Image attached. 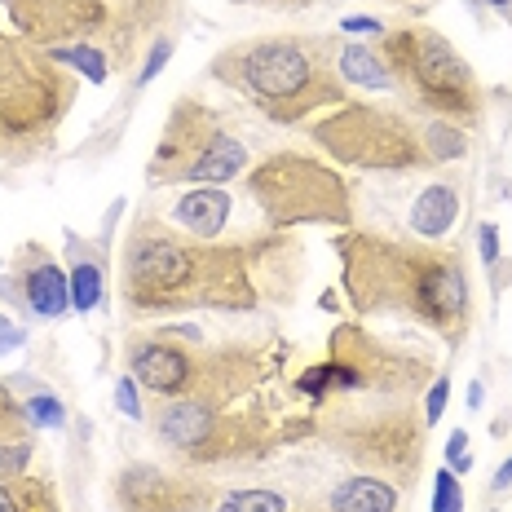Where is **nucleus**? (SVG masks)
Wrapping results in <instances>:
<instances>
[{
    "label": "nucleus",
    "mask_w": 512,
    "mask_h": 512,
    "mask_svg": "<svg viewBox=\"0 0 512 512\" xmlns=\"http://www.w3.org/2000/svg\"><path fill=\"white\" fill-rule=\"evenodd\" d=\"M468 407H482V384L473 380V389H468Z\"/></svg>",
    "instance_id": "obj_38"
},
{
    "label": "nucleus",
    "mask_w": 512,
    "mask_h": 512,
    "mask_svg": "<svg viewBox=\"0 0 512 512\" xmlns=\"http://www.w3.org/2000/svg\"><path fill=\"white\" fill-rule=\"evenodd\" d=\"M301 512H332V508H301Z\"/></svg>",
    "instance_id": "obj_40"
},
{
    "label": "nucleus",
    "mask_w": 512,
    "mask_h": 512,
    "mask_svg": "<svg viewBox=\"0 0 512 512\" xmlns=\"http://www.w3.org/2000/svg\"><path fill=\"white\" fill-rule=\"evenodd\" d=\"M31 411L23 407V402L14 398V389H9L5 380H0V446H14V442H27L31 433Z\"/></svg>",
    "instance_id": "obj_21"
},
{
    "label": "nucleus",
    "mask_w": 512,
    "mask_h": 512,
    "mask_svg": "<svg viewBox=\"0 0 512 512\" xmlns=\"http://www.w3.org/2000/svg\"><path fill=\"white\" fill-rule=\"evenodd\" d=\"M23 340H27L23 327H18L14 318H5V314H0V354H9V349H18V345H23Z\"/></svg>",
    "instance_id": "obj_33"
},
{
    "label": "nucleus",
    "mask_w": 512,
    "mask_h": 512,
    "mask_svg": "<svg viewBox=\"0 0 512 512\" xmlns=\"http://www.w3.org/2000/svg\"><path fill=\"white\" fill-rule=\"evenodd\" d=\"M490 486H495V490H508V486H512V460H508L504 468H499V473H495V482H490Z\"/></svg>",
    "instance_id": "obj_37"
},
{
    "label": "nucleus",
    "mask_w": 512,
    "mask_h": 512,
    "mask_svg": "<svg viewBox=\"0 0 512 512\" xmlns=\"http://www.w3.org/2000/svg\"><path fill=\"white\" fill-rule=\"evenodd\" d=\"M464 508V490L455 482L451 468H437L433 473V512H460Z\"/></svg>",
    "instance_id": "obj_26"
},
{
    "label": "nucleus",
    "mask_w": 512,
    "mask_h": 512,
    "mask_svg": "<svg viewBox=\"0 0 512 512\" xmlns=\"http://www.w3.org/2000/svg\"><path fill=\"white\" fill-rule=\"evenodd\" d=\"M0 512H62L49 477H0Z\"/></svg>",
    "instance_id": "obj_20"
},
{
    "label": "nucleus",
    "mask_w": 512,
    "mask_h": 512,
    "mask_svg": "<svg viewBox=\"0 0 512 512\" xmlns=\"http://www.w3.org/2000/svg\"><path fill=\"white\" fill-rule=\"evenodd\" d=\"M9 23L40 49L89 45L111 31V0H0Z\"/></svg>",
    "instance_id": "obj_13"
},
{
    "label": "nucleus",
    "mask_w": 512,
    "mask_h": 512,
    "mask_svg": "<svg viewBox=\"0 0 512 512\" xmlns=\"http://www.w3.org/2000/svg\"><path fill=\"white\" fill-rule=\"evenodd\" d=\"M115 398H120V411L133 415V420H142V402H137V380L124 376L120 384H115Z\"/></svg>",
    "instance_id": "obj_31"
},
{
    "label": "nucleus",
    "mask_w": 512,
    "mask_h": 512,
    "mask_svg": "<svg viewBox=\"0 0 512 512\" xmlns=\"http://www.w3.org/2000/svg\"><path fill=\"white\" fill-rule=\"evenodd\" d=\"M380 58L393 76V89L407 93L415 111L460 128L482 124L486 89L477 80V71L468 67V58H460V49L442 31L424 23L393 27L380 36Z\"/></svg>",
    "instance_id": "obj_6"
},
{
    "label": "nucleus",
    "mask_w": 512,
    "mask_h": 512,
    "mask_svg": "<svg viewBox=\"0 0 512 512\" xmlns=\"http://www.w3.org/2000/svg\"><path fill=\"white\" fill-rule=\"evenodd\" d=\"M217 512H287V499L279 490H230Z\"/></svg>",
    "instance_id": "obj_25"
},
{
    "label": "nucleus",
    "mask_w": 512,
    "mask_h": 512,
    "mask_svg": "<svg viewBox=\"0 0 512 512\" xmlns=\"http://www.w3.org/2000/svg\"><path fill=\"white\" fill-rule=\"evenodd\" d=\"M424 146H429L433 164H446V159H460L468 151V137H464L460 124L429 120V124H424Z\"/></svg>",
    "instance_id": "obj_23"
},
{
    "label": "nucleus",
    "mask_w": 512,
    "mask_h": 512,
    "mask_svg": "<svg viewBox=\"0 0 512 512\" xmlns=\"http://www.w3.org/2000/svg\"><path fill=\"white\" fill-rule=\"evenodd\" d=\"M336 40L323 36H256L226 45L208 62V76L243 93L274 124H301L305 115L349 102L336 71Z\"/></svg>",
    "instance_id": "obj_3"
},
{
    "label": "nucleus",
    "mask_w": 512,
    "mask_h": 512,
    "mask_svg": "<svg viewBox=\"0 0 512 512\" xmlns=\"http://www.w3.org/2000/svg\"><path fill=\"white\" fill-rule=\"evenodd\" d=\"M230 5H261V9H279V14H292V9H309L314 0H230Z\"/></svg>",
    "instance_id": "obj_34"
},
{
    "label": "nucleus",
    "mask_w": 512,
    "mask_h": 512,
    "mask_svg": "<svg viewBox=\"0 0 512 512\" xmlns=\"http://www.w3.org/2000/svg\"><path fill=\"white\" fill-rule=\"evenodd\" d=\"M67 283H71V305H76L80 314H89V309L102 301V265L93 261V256H80Z\"/></svg>",
    "instance_id": "obj_22"
},
{
    "label": "nucleus",
    "mask_w": 512,
    "mask_h": 512,
    "mask_svg": "<svg viewBox=\"0 0 512 512\" xmlns=\"http://www.w3.org/2000/svg\"><path fill=\"white\" fill-rule=\"evenodd\" d=\"M433 380L429 358L407 354V349L389 345L376 332L358 323H340L327 345V358L314 362L301 380L296 393L323 402L332 393H398V398H415L424 384Z\"/></svg>",
    "instance_id": "obj_9"
},
{
    "label": "nucleus",
    "mask_w": 512,
    "mask_h": 512,
    "mask_svg": "<svg viewBox=\"0 0 512 512\" xmlns=\"http://www.w3.org/2000/svg\"><path fill=\"white\" fill-rule=\"evenodd\" d=\"M336 71L345 84H362V89H393V76L389 67H384L380 49L371 45H358V40H340V53H336Z\"/></svg>",
    "instance_id": "obj_19"
},
{
    "label": "nucleus",
    "mask_w": 512,
    "mask_h": 512,
    "mask_svg": "<svg viewBox=\"0 0 512 512\" xmlns=\"http://www.w3.org/2000/svg\"><path fill=\"white\" fill-rule=\"evenodd\" d=\"M446 398H451V380H446V376H437V380L429 384V393H424V420H429V424L442 420Z\"/></svg>",
    "instance_id": "obj_28"
},
{
    "label": "nucleus",
    "mask_w": 512,
    "mask_h": 512,
    "mask_svg": "<svg viewBox=\"0 0 512 512\" xmlns=\"http://www.w3.org/2000/svg\"><path fill=\"white\" fill-rule=\"evenodd\" d=\"M248 168V151L243 142L221 124V115L199 98H177L168 111L159 142L146 164V177L155 186H181V181H217L226 186Z\"/></svg>",
    "instance_id": "obj_11"
},
{
    "label": "nucleus",
    "mask_w": 512,
    "mask_h": 512,
    "mask_svg": "<svg viewBox=\"0 0 512 512\" xmlns=\"http://www.w3.org/2000/svg\"><path fill=\"white\" fill-rule=\"evenodd\" d=\"M345 296L362 318H402L460 349L473 327V287L460 252L349 230L336 239Z\"/></svg>",
    "instance_id": "obj_2"
},
{
    "label": "nucleus",
    "mask_w": 512,
    "mask_h": 512,
    "mask_svg": "<svg viewBox=\"0 0 512 512\" xmlns=\"http://www.w3.org/2000/svg\"><path fill=\"white\" fill-rule=\"evenodd\" d=\"M151 420L159 442L195 468H234L265 460L283 437L279 424L256 407V398L243 402L159 398Z\"/></svg>",
    "instance_id": "obj_7"
},
{
    "label": "nucleus",
    "mask_w": 512,
    "mask_h": 512,
    "mask_svg": "<svg viewBox=\"0 0 512 512\" xmlns=\"http://www.w3.org/2000/svg\"><path fill=\"white\" fill-rule=\"evenodd\" d=\"M80 80L49 49L0 31V155H40L71 115Z\"/></svg>",
    "instance_id": "obj_5"
},
{
    "label": "nucleus",
    "mask_w": 512,
    "mask_h": 512,
    "mask_svg": "<svg viewBox=\"0 0 512 512\" xmlns=\"http://www.w3.org/2000/svg\"><path fill=\"white\" fill-rule=\"evenodd\" d=\"M168 53H173V45H168L164 36H159V40H155V49L146 53V67H142V80H137V84H151V80L159 76V67L168 62Z\"/></svg>",
    "instance_id": "obj_32"
},
{
    "label": "nucleus",
    "mask_w": 512,
    "mask_h": 512,
    "mask_svg": "<svg viewBox=\"0 0 512 512\" xmlns=\"http://www.w3.org/2000/svg\"><path fill=\"white\" fill-rule=\"evenodd\" d=\"M455 217H460V190H455L451 181H433V186H424L411 204V230L429 243L442 239V234L455 226Z\"/></svg>",
    "instance_id": "obj_18"
},
{
    "label": "nucleus",
    "mask_w": 512,
    "mask_h": 512,
    "mask_svg": "<svg viewBox=\"0 0 512 512\" xmlns=\"http://www.w3.org/2000/svg\"><path fill=\"white\" fill-rule=\"evenodd\" d=\"M181 0H115L111 5V31H106V40L115 49V67H128L133 62V53L146 45V40L155 36L164 23H173Z\"/></svg>",
    "instance_id": "obj_15"
},
{
    "label": "nucleus",
    "mask_w": 512,
    "mask_h": 512,
    "mask_svg": "<svg viewBox=\"0 0 512 512\" xmlns=\"http://www.w3.org/2000/svg\"><path fill=\"white\" fill-rule=\"evenodd\" d=\"M173 221H177V230L195 234V239H221V230H226V221H230V195L217 186L190 190V195L177 199Z\"/></svg>",
    "instance_id": "obj_16"
},
{
    "label": "nucleus",
    "mask_w": 512,
    "mask_h": 512,
    "mask_svg": "<svg viewBox=\"0 0 512 512\" xmlns=\"http://www.w3.org/2000/svg\"><path fill=\"white\" fill-rule=\"evenodd\" d=\"M446 464H451V473H468V468H473V451H468L464 429H455L451 442H446Z\"/></svg>",
    "instance_id": "obj_29"
},
{
    "label": "nucleus",
    "mask_w": 512,
    "mask_h": 512,
    "mask_svg": "<svg viewBox=\"0 0 512 512\" xmlns=\"http://www.w3.org/2000/svg\"><path fill=\"white\" fill-rule=\"evenodd\" d=\"M424 411L415 398L398 393H332L323 398L318 437L345 455L349 464L367 468L371 477H393L398 490H411L424 473Z\"/></svg>",
    "instance_id": "obj_4"
},
{
    "label": "nucleus",
    "mask_w": 512,
    "mask_h": 512,
    "mask_svg": "<svg viewBox=\"0 0 512 512\" xmlns=\"http://www.w3.org/2000/svg\"><path fill=\"white\" fill-rule=\"evenodd\" d=\"M120 512H212L221 504L217 486L190 468L164 464H128L111 482Z\"/></svg>",
    "instance_id": "obj_12"
},
{
    "label": "nucleus",
    "mask_w": 512,
    "mask_h": 512,
    "mask_svg": "<svg viewBox=\"0 0 512 512\" xmlns=\"http://www.w3.org/2000/svg\"><path fill=\"white\" fill-rule=\"evenodd\" d=\"M27 411H31V420H36V424H49V429H62V420H67L53 393H36V398L27 402Z\"/></svg>",
    "instance_id": "obj_27"
},
{
    "label": "nucleus",
    "mask_w": 512,
    "mask_h": 512,
    "mask_svg": "<svg viewBox=\"0 0 512 512\" xmlns=\"http://www.w3.org/2000/svg\"><path fill=\"white\" fill-rule=\"evenodd\" d=\"M345 31H380L376 18H345Z\"/></svg>",
    "instance_id": "obj_36"
},
{
    "label": "nucleus",
    "mask_w": 512,
    "mask_h": 512,
    "mask_svg": "<svg viewBox=\"0 0 512 512\" xmlns=\"http://www.w3.org/2000/svg\"><path fill=\"white\" fill-rule=\"evenodd\" d=\"M248 195L274 230L292 226H349L354 195L327 159L301 151H274L248 173Z\"/></svg>",
    "instance_id": "obj_10"
},
{
    "label": "nucleus",
    "mask_w": 512,
    "mask_h": 512,
    "mask_svg": "<svg viewBox=\"0 0 512 512\" xmlns=\"http://www.w3.org/2000/svg\"><path fill=\"white\" fill-rule=\"evenodd\" d=\"M49 53H53V62H62V67L71 62L76 71H84V80H89V84H102L106 71H111V62H106V53L98 45H58Z\"/></svg>",
    "instance_id": "obj_24"
},
{
    "label": "nucleus",
    "mask_w": 512,
    "mask_h": 512,
    "mask_svg": "<svg viewBox=\"0 0 512 512\" xmlns=\"http://www.w3.org/2000/svg\"><path fill=\"white\" fill-rule=\"evenodd\" d=\"M31 460V442L0 446V477H23V464Z\"/></svg>",
    "instance_id": "obj_30"
},
{
    "label": "nucleus",
    "mask_w": 512,
    "mask_h": 512,
    "mask_svg": "<svg viewBox=\"0 0 512 512\" xmlns=\"http://www.w3.org/2000/svg\"><path fill=\"white\" fill-rule=\"evenodd\" d=\"M486 5H495V9H508V5H512V0H486Z\"/></svg>",
    "instance_id": "obj_39"
},
{
    "label": "nucleus",
    "mask_w": 512,
    "mask_h": 512,
    "mask_svg": "<svg viewBox=\"0 0 512 512\" xmlns=\"http://www.w3.org/2000/svg\"><path fill=\"white\" fill-rule=\"evenodd\" d=\"M477 243H482V256H486V261L495 265V261H499V234H495V226H482V230H477Z\"/></svg>",
    "instance_id": "obj_35"
},
{
    "label": "nucleus",
    "mask_w": 512,
    "mask_h": 512,
    "mask_svg": "<svg viewBox=\"0 0 512 512\" xmlns=\"http://www.w3.org/2000/svg\"><path fill=\"white\" fill-rule=\"evenodd\" d=\"M327 508L332 512H398L402 508V490L393 482H384V477L354 473V477H345L340 486H332Z\"/></svg>",
    "instance_id": "obj_17"
},
{
    "label": "nucleus",
    "mask_w": 512,
    "mask_h": 512,
    "mask_svg": "<svg viewBox=\"0 0 512 512\" xmlns=\"http://www.w3.org/2000/svg\"><path fill=\"white\" fill-rule=\"evenodd\" d=\"M301 248L287 234L248 239H195L159 217H137L120 252V301L137 318H168L186 309H252L283 301L292 292Z\"/></svg>",
    "instance_id": "obj_1"
},
{
    "label": "nucleus",
    "mask_w": 512,
    "mask_h": 512,
    "mask_svg": "<svg viewBox=\"0 0 512 512\" xmlns=\"http://www.w3.org/2000/svg\"><path fill=\"white\" fill-rule=\"evenodd\" d=\"M23 292L27 309L36 318H62L71 309V283L58 270V261H49V252L23 248V256L14 261V279H5V292Z\"/></svg>",
    "instance_id": "obj_14"
},
{
    "label": "nucleus",
    "mask_w": 512,
    "mask_h": 512,
    "mask_svg": "<svg viewBox=\"0 0 512 512\" xmlns=\"http://www.w3.org/2000/svg\"><path fill=\"white\" fill-rule=\"evenodd\" d=\"M309 142L327 151L332 164L362 173H420L433 164L424 146V124H415L398 106L345 102L332 115L309 124Z\"/></svg>",
    "instance_id": "obj_8"
}]
</instances>
